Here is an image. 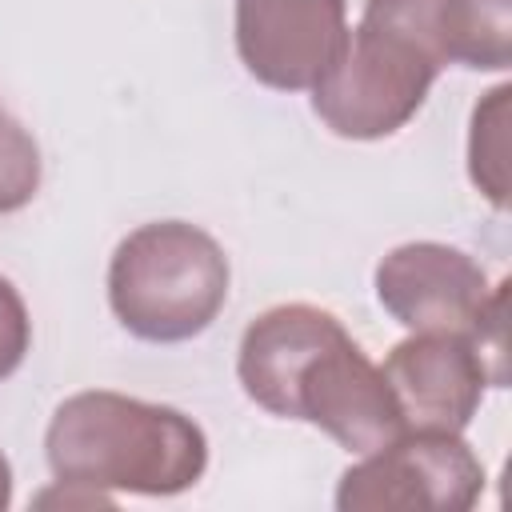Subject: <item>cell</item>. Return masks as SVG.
<instances>
[{
	"instance_id": "cell-1",
	"label": "cell",
	"mask_w": 512,
	"mask_h": 512,
	"mask_svg": "<svg viewBox=\"0 0 512 512\" xmlns=\"http://www.w3.org/2000/svg\"><path fill=\"white\" fill-rule=\"evenodd\" d=\"M236 376L252 404L304 420L364 456L404 432V412L364 348L316 304H272L240 336Z\"/></svg>"
},
{
	"instance_id": "cell-2",
	"label": "cell",
	"mask_w": 512,
	"mask_h": 512,
	"mask_svg": "<svg viewBox=\"0 0 512 512\" xmlns=\"http://www.w3.org/2000/svg\"><path fill=\"white\" fill-rule=\"evenodd\" d=\"M44 452L64 484L136 496L188 492L208 468V440L192 416L108 388L68 396L48 420Z\"/></svg>"
},
{
	"instance_id": "cell-3",
	"label": "cell",
	"mask_w": 512,
	"mask_h": 512,
	"mask_svg": "<svg viewBox=\"0 0 512 512\" xmlns=\"http://www.w3.org/2000/svg\"><path fill=\"white\" fill-rule=\"evenodd\" d=\"M448 64V0H368L348 44L312 88V108L344 140H384L428 100Z\"/></svg>"
},
{
	"instance_id": "cell-4",
	"label": "cell",
	"mask_w": 512,
	"mask_h": 512,
	"mask_svg": "<svg viewBox=\"0 0 512 512\" xmlns=\"http://www.w3.org/2000/svg\"><path fill=\"white\" fill-rule=\"evenodd\" d=\"M232 268L212 232L188 220L132 228L108 260L112 316L148 344H180L212 328Z\"/></svg>"
},
{
	"instance_id": "cell-5",
	"label": "cell",
	"mask_w": 512,
	"mask_h": 512,
	"mask_svg": "<svg viewBox=\"0 0 512 512\" xmlns=\"http://www.w3.org/2000/svg\"><path fill=\"white\" fill-rule=\"evenodd\" d=\"M484 492V464L460 432L404 428L340 476V512H468Z\"/></svg>"
},
{
	"instance_id": "cell-6",
	"label": "cell",
	"mask_w": 512,
	"mask_h": 512,
	"mask_svg": "<svg viewBox=\"0 0 512 512\" xmlns=\"http://www.w3.org/2000/svg\"><path fill=\"white\" fill-rule=\"evenodd\" d=\"M344 44V0H236V52L264 88L312 92Z\"/></svg>"
},
{
	"instance_id": "cell-7",
	"label": "cell",
	"mask_w": 512,
	"mask_h": 512,
	"mask_svg": "<svg viewBox=\"0 0 512 512\" xmlns=\"http://www.w3.org/2000/svg\"><path fill=\"white\" fill-rule=\"evenodd\" d=\"M380 308L408 332H476L496 284L460 248L412 240L380 256L372 272Z\"/></svg>"
},
{
	"instance_id": "cell-8",
	"label": "cell",
	"mask_w": 512,
	"mask_h": 512,
	"mask_svg": "<svg viewBox=\"0 0 512 512\" xmlns=\"http://www.w3.org/2000/svg\"><path fill=\"white\" fill-rule=\"evenodd\" d=\"M380 372L404 412V428L436 432H464L492 384L468 332H412L384 356Z\"/></svg>"
},
{
	"instance_id": "cell-9",
	"label": "cell",
	"mask_w": 512,
	"mask_h": 512,
	"mask_svg": "<svg viewBox=\"0 0 512 512\" xmlns=\"http://www.w3.org/2000/svg\"><path fill=\"white\" fill-rule=\"evenodd\" d=\"M512 60V0H448V64L500 72Z\"/></svg>"
},
{
	"instance_id": "cell-10",
	"label": "cell",
	"mask_w": 512,
	"mask_h": 512,
	"mask_svg": "<svg viewBox=\"0 0 512 512\" xmlns=\"http://www.w3.org/2000/svg\"><path fill=\"white\" fill-rule=\"evenodd\" d=\"M508 96V84L492 88L472 108L468 128V176L492 208L508 204Z\"/></svg>"
},
{
	"instance_id": "cell-11",
	"label": "cell",
	"mask_w": 512,
	"mask_h": 512,
	"mask_svg": "<svg viewBox=\"0 0 512 512\" xmlns=\"http://www.w3.org/2000/svg\"><path fill=\"white\" fill-rule=\"evenodd\" d=\"M40 192V148L0 108V216L20 212Z\"/></svg>"
},
{
	"instance_id": "cell-12",
	"label": "cell",
	"mask_w": 512,
	"mask_h": 512,
	"mask_svg": "<svg viewBox=\"0 0 512 512\" xmlns=\"http://www.w3.org/2000/svg\"><path fill=\"white\" fill-rule=\"evenodd\" d=\"M32 348V320H28V304L16 292V284L8 276H0V384L24 364Z\"/></svg>"
},
{
	"instance_id": "cell-13",
	"label": "cell",
	"mask_w": 512,
	"mask_h": 512,
	"mask_svg": "<svg viewBox=\"0 0 512 512\" xmlns=\"http://www.w3.org/2000/svg\"><path fill=\"white\" fill-rule=\"evenodd\" d=\"M12 504V464H8V456L0 452V512Z\"/></svg>"
}]
</instances>
